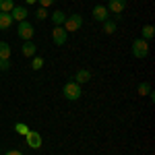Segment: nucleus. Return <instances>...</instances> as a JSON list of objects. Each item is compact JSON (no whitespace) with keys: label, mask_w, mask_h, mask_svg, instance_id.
Masks as SVG:
<instances>
[{"label":"nucleus","mask_w":155,"mask_h":155,"mask_svg":"<svg viewBox=\"0 0 155 155\" xmlns=\"http://www.w3.org/2000/svg\"><path fill=\"white\" fill-rule=\"evenodd\" d=\"M93 19H95V21H99V23H104V21H107V19H110V12H107V8L104 6V4L93 6Z\"/></svg>","instance_id":"nucleus-7"},{"label":"nucleus","mask_w":155,"mask_h":155,"mask_svg":"<svg viewBox=\"0 0 155 155\" xmlns=\"http://www.w3.org/2000/svg\"><path fill=\"white\" fill-rule=\"evenodd\" d=\"M15 23L11 17V12H0V31H4V29H11V25Z\"/></svg>","instance_id":"nucleus-12"},{"label":"nucleus","mask_w":155,"mask_h":155,"mask_svg":"<svg viewBox=\"0 0 155 155\" xmlns=\"http://www.w3.org/2000/svg\"><path fill=\"white\" fill-rule=\"evenodd\" d=\"M15 130L19 132V134H27V132L31 130V128H29V126H27V124H25V122H17V124H15Z\"/></svg>","instance_id":"nucleus-18"},{"label":"nucleus","mask_w":155,"mask_h":155,"mask_svg":"<svg viewBox=\"0 0 155 155\" xmlns=\"http://www.w3.org/2000/svg\"><path fill=\"white\" fill-rule=\"evenodd\" d=\"M33 33H35V27L29 23V21H21V23H19V27H17V35L21 37L23 41L31 39V37H33Z\"/></svg>","instance_id":"nucleus-4"},{"label":"nucleus","mask_w":155,"mask_h":155,"mask_svg":"<svg viewBox=\"0 0 155 155\" xmlns=\"http://www.w3.org/2000/svg\"><path fill=\"white\" fill-rule=\"evenodd\" d=\"M66 39H68V33L64 31V27L62 25H54V29H52V41L56 46H64Z\"/></svg>","instance_id":"nucleus-5"},{"label":"nucleus","mask_w":155,"mask_h":155,"mask_svg":"<svg viewBox=\"0 0 155 155\" xmlns=\"http://www.w3.org/2000/svg\"><path fill=\"white\" fill-rule=\"evenodd\" d=\"M8 66H11L8 60H0V71H8Z\"/></svg>","instance_id":"nucleus-23"},{"label":"nucleus","mask_w":155,"mask_h":155,"mask_svg":"<svg viewBox=\"0 0 155 155\" xmlns=\"http://www.w3.org/2000/svg\"><path fill=\"white\" fill-rule=\"evenodd\" d=\"M132 56L139 60H143L149 56V41H145L143 37H137L132 41Z\"/></svg>","instance_id":"nucleus-1"},{"label":"nucleus","mask_w":155,"mask_h":155,"mask_svg":"<svg viewBox=\"0 0 155 155\" xmlns=\"http://www.w3.org/2000/svg\"><path fill=\"white\" fill-rule=\"evenodd\" d=\"M64 31L68 33V31H79L81 27H83V17L79 15V12H72V15H68L66 17V21H64Z\"/></svg>","instance_id":"nucleus-3"},{"label":"nucleus","mask_w":155,"mask_h":155,"mask_svg":"<svg viewBox=\"0 0 155 155\" xmlns=\"http://www.w3.org/2000/svg\"><path fill=\"white\" fill-rule=\"evenodd\" d=\"M37 2L41 4V8H48V6H52V4H54L56 0H37Z\"/></svg>","instance_id":"nucleus-22"},{"label":"nucleus","mask_w":155,"mask_h":155,"mask_svg":"<svg viewBox=\"0 0 155 155\" xmlns=\"http://www.w3.org/2000/svg\"><path fill=\"white\" fill-rule=\"evenodd\" d=\"M0 60H11V46L6 41H0Z\"/></svg>","instance_id":"nucleus-14"},{"label":"nucleus","mask_w":155,"mask_h":155,"mask_svg":"<svg viewBox=\"0 0 155 155\" xmlns=\"http://www.w3.org/2000/svg\"><path fill=\"white\" fill-rule=\"evenodd\" d=\"M33 2H37V0H27V4H33Z\"/></svg>","instance_id":"nucleus-25"},{"label":"nucleus","mask_w":155,"mask_h":155,"mask_svg":"<svg viewBox=\"0 0 155 155\" xmlns=\"http://www.w3.org/2000/svg\"><path fill=\"white\" fill-rule=\"evenodd\" d=\"M11 17H12V21H27V8L25 6H17L15 4V8L11 11Z\"/></svg>","instance_id":"nucleus-10"},{"label":"nucleus","mask_w":155,"mask_h":155,"mask_svg":"<svg viewBox=\"0 0 155 155\" xmlns=\"http://www.w3.org/2000/svg\"><path fill=\"white\" fill-rule=\"evenodd\" d=\"M12 8H15L12 0H0V12H11Z\"/></svg>","instance_id":"nucleus-16"},{"label":"nucleus","mask_w":155,"mask_h":155,"mask_svg":"<svg viewBox=\"0 0 155 155\" xmlns=\"http://www.w3.org/2000/svg\"><path fill=\"white\" fill-rule=\"evenodd\" d=\"M137 91H139V95H149L151 93V85L149 83H141L137 87Z\"/></svg>","instance_id":"nucleus-19"},{"label":"nucleus","mask_w":155,"mask_h":155,"mask_svg":"<svg viewBox=\"0 0 155 155\" xmlns=\"http://www.w3.org/2000/svg\"><path fill=\"white\" fill-rule=\"evenodd\" d=\"M66 17H68V15H66L64 11H54L52 15H50V19H52V23H54V25H64Z\"/></svg>","instance_id":"nucleus-13"},{"label":"nucleus","mask_w":155,"mask_h":155,"mask_svg":"<svg viewBox=\"0 0 155 155\" xmlns=\"http://www.w3.org/2000/svg\"><path fill=\"white\" fill-rule=\"evenodd\" d=\"M35 19H37V21H46V19H48V11L39 6V8L35 11Z\"/></svg>","instance_id":"nucleus-21"},{"label":"nucleus","mask_w":155,"mask_h":155,"mask_svg":"<svg viewBox=\"0 0 155 155\" xmlns=\"http://www.w3.org/2000/svg\"><path fill=\"white\" fill-rule=\"evenodd\" d=\"M4 155H23L21 151H17V149H11V151H6Z\"/></svg>","instance_id":"nucleus-24"},{"label":"nucleus","mask_w":155,"mask_h":155,"mask_svg":"<svg viewBox=\"0 0 155 155\" xmlns=\"http://www.w3.org/2000/svg\"><path fill=\"white\" fill-rule=\"evenodd\" d=\"M153 35H155V27H153V25H145V27H143V39H145V41H149Z\"/></svg>","instance_id":"nucleus-15"},{"label":"nucleus","mask_w":155,"mask_h":155,"mask_svg":"<svg viewBox=\"0 0 155 155\" xmlns=\"http://www.w3.org/2000/svg\"><path fill=\"white\" fill-rule=\"evenodd\" d=\"M107 12H116V15H122L124 8H126V0H110V4L106 6Z\"/></svg>","instance_id":"nucleus-8"},{"label":"nucleus","mask_w":155,"mask_h":155,"mask_svg":"<svg viewBox=\"0 0 155 155\" xmlns=\"http://www.w3.org/2000/svg\"><path fill=\"white\" fill-rule=\"evenodd\" d=\"M21 52H23V56H27V58H33L35 52H37V46L31 39H27V41H23V46H21Z\"/></svg>","instance_id":"nucleus-11"},{"label":"nucleus","mask_w":155,"mask_h":155,"mask_svg":"<svg viewBox=\"0 0 155 155\" xmlns=\"http://www.w3.org/2000/svg\"><path fill=\"white\" fill-rule=\"evenodd\" d=\"M93 79V74H91V71H87V68H81V71H77V74H74V83L83 85V83H89Z\"/></svg>","instance_id":"nucleus-9"},{"label":"nucleus","mask_w":155,"mask_h":155,"mask_svg":"<svg viewBox=\"0 0 155 155\" xmlns=\"http://www.w3.org/2000/svg\"><path fill=\"white\" fill-rule=\"evenodd\" d=\"M25 139H27V145L31 147V149H39L41 145H44V141H41V134L37 130H29L27 134H25Z\"/></svg>","instance_id":"nucleus-6"},{"label":"nucleus","mask_w":155,"mask_h":155,"mask_svg":"<svg viewBox=\"0 0 155 155\" xmlns=\"http://www.w3.org/2000/svg\"><path fill=\"white\" fill-rule=\"evenodd\" d=\"M104 31H106L107 35H112V33L116 31V21H110V19L104 21Z\"/></svg>","instance_id":"nucleus-17"},{"label":"nucleus","mask_w":155,"mask_h":155,"mask_svg":"<svg viewBox=\"0 0 155 155\" xmlns=\"http://www.w3.org/2000/svg\"><path fill=\"white\" fill-rule=\"evenodd\" d=\"M62 95L66 97L68 101H77L79 97L83 95V93H81V85L74 83V81H68V83L64 85V89H62Z\"/></svg>","instance_id":"nucleus-2"},{"label":"nucleus","mask_w":155,"mask_h":155,"mask_svg":"<svg viewBox=\"0 0 155 155\" xmlns=\"http://www.w3.org/2000/svg\"><path fill=\"white\" fill-rule=\"evenodd\" d=\"M44 66V58H39V56H33V60H31V68L33 71H39Z\"/></svg>","instance_id":"nucleus-20"}]
</instances>
